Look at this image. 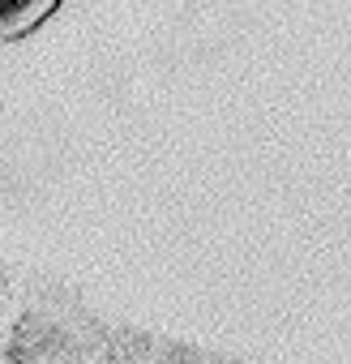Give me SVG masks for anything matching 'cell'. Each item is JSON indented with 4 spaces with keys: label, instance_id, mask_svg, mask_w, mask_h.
Here are the masks:
<instances>
[{
    "label": "cell",
    "instance_id": "cell-1",
    "mask_svg": "<svg viewBox=\"0 0 351 364\" xmlns=\"http://www.w3.org/2000/svg\"><path fill=\"white\" fill-rule=\"evenodd\" d=\"M31 0H0V22H18Z\"/></svg>",
    "mask_w": 351,
    "mask_h": 364
}]
</instances>
